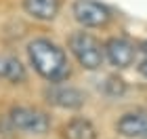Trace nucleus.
<instances>
[{"instance_id":"obj_1","label":"nucleus","mask_w":147,"mask_h":139,"mask_svg":"<svg viewBox=\"0 0 147 139\" xmlns=\"http://www.w3.org/2000/svg\"><path fill=\"white\" fill-rule=\"evenodd\" d=\"M28 57L34 70L49 82H63L69 76V61L63 49H59L49 38L32 40L28 46Z\"/></svg>"},{"instance_id":"obj_2","label":"nucleus","mask_w":147,"mask_h":139,"mask_svg":"<svg viewBox=\"0 0 147 139\" xmlns=\"http://www.w3.org/2000/svg\"><path fill=\"white\" fill-rule=\"evenodd\" d=\"M69 51L86 70H99L105 57V49H101L97 38L86 32H74L69 36Z\"/></svg>"},{"instance_id":"obj_3","label":"nucleus","mask_w":147,"mask_h":139,"mask_svg":"<svg viewBox=\"0 0 147 139\" xmlns=\"http://www.w3.org/2000/svg\"><path fill=\"white\" fill-rule=\"evenodd\" d=\"M11 124L21 133H30V135H44L51 127V118L40 112L36 108H25V105H19V108H13L9 114Z\"/></svg>"},{"instance_id":"obj_4","label":"nucleus","mask_w":147,"mask_h":139,"mask_svg":"<svg viewBox=\"0 0 147 139\" xmlns=\"http://www.w3.org/2000/svg\"><path fill=\"white\" fill-rule=\"evenodd\" d=\"M71 13L76 21L84 28H101L109 21V11L97 0H76Z\"/></svg>"},{"instance_id":"obj_5","label":"nucleus","mask_w":147,"mask_h":139,"mask_svg":"<svg viewBox=\"0 0 147 139\" xmlns=\"http://www.w3.org/2000/svg\"><path fill=\"white\" fill-rule=\"evenodd\" d=\"M44 95H46V99H49L53 105L63 108V110H78V108H82L84 101H86L84 93L80 89L65 87V84H59V82H55L53 87H49L44 91Z\"/></svg>"},{"instance_id":"obj_6","label":"nucleus","mask_w":147,"mask_h":139,"mask_svg":"<svg viewBox=\"0 0 147 139\" xmlns=\"http://www.w3.org/2000/svg\"><path fill=\"white\" fill-rule=\"evenodd\" d=\"M135 55H137V49L128 38H122V36L109 38L107 44H105V57L116 68H128V65H132Z\"/></svg>"},{"instance_id":"obj_7","label":"nucleus","mask_w":147,"mask_h":139,"mask_svg":"<svg viewBox=\"0 0 147 139\" xmlns=\"http://www.w3.org/2000/svg\"><path fill=\"white\" fill-rule=\"evenodd\" d=\"M116 131L122 137H147V112L145 110H132L126 112L118 118L116 122Z\"/></svg>"},{"instance_id":"obj_8","label":"nucleus","mask_w":147,"mask_h":139,"mask_svg":"<svg viewBox=\"0 0 147 139\" xmlns=\"http://www.w3.org/2000/svg\"><path fill=\"white\" fill-rule=\"evenodd\" d=\"M23 9L34 19L51 21L59 13V0H23Z\"/></svg>"},{"instance_id":"obj_9","label":"nucleus","mask_w":147,"mask_h":139,"mask_svg":"<svg viewBox=\"0 0 147 139\" xmlns=\"http://www.w3.org/2000/svg\"><path fill=\"white\" fill-rule=\"evenodd\" d=\"M63 137L65 139H97V129L86 118H74L63 127Z\"/></svg>"},{"instance_id":"obj_10","label":"nucleus","mask_w":147,"mask_h":139,"mask_svg":"<svg viewBox=\"0 0 147 139\" xmlns=\"http://www.w3.org/2000/svg\"><path fill=\"white\" fill-rule=\"evenodd\" d=\"M0 78L13 84H19L25 80V68L19 63V59L0 53Z\"/></svg>"},{"instance_id":"obj_11","label":"nucleus","mask_w":147,"mask_h":139,"mask_svg":"<svg viewBox=\"0 0 147 139\" xmlns=\"http://www.w3.org/2000/svg\"><path fill=\"white\" fill-rule=\"evenodd\" d=\"M103 91L107 93L109 97H120V95H124L126 84H124V80H122V78L109 76L107 80H105V84H103Z\"/></svg>"},{"instance_id":"obj_12","label":"nucleus","mask_w":147,"mask_h":139,"mask_svg":"<svg viewBox=\"0 0 147 139\" xmlns=\"http://www.w3.org/2000/svg\"><path fill=\"white\" fill-rule=\"evenodd\" d=\"M139 72H141V74H143V76L147 78V57L143 59V61H141V63H139Z\"/></svg>"},{"instance_id":"obj_13","label":"nucleus","mask_w":147,"mask_h":139,"mask_svg":"<svg viewBox=\"0 0 147 139\" xmlns=\"http://www.w3.org/2000/svg\"><path fill=\"white\" fill-rule=\"evenodd\" d=\"M141 51H143V53H145V55H147V40H145V42L141 44Z\"/></svg>"}]
</instances>
